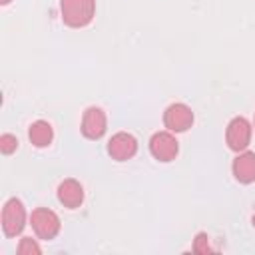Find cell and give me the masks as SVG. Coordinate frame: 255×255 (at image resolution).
<instances>
[{
	"mask_svg": "<svg viewBox=\"0 0 255 255\" xmlns=\"http://www.w3.org/2000/svg\"><path fill=\"white\" fill-rule=\"evenodd\" d=\"M106 151L114 161H128L137 153V139L129 131H116L108 139Z\"/></svg>",
	"mask_w": 255,
	"mask_h": 255,
	"instance_id": "obj_8",
	"label": "cell"
},
{
	"mask_svg": "<svg viewBox=\"0 0 255 255\" xmlns=\"http://www.w3.org/2000/svg\"><path fill=\"white\" fill-rule=\"evenodd\" d=\"M80 131L86 139H102L108 131V116L100 106H90L84 110L82 114V124H80Z\"/></svg>",
	"mask_w": 255,
	"mask_h": 255,
	"instance_id": "obj_7",
	"label": "cell"
},
{
	"mask_svg": "<svg viewBox=\"0 0 255 255\" xmlns=\"http://www.w3.org/2000/svg\"><path fill=\"white\" fill-rule=\"evenodd\" d=\"M253 128H255V114H253Z\"/></svg>",
	"mask_w": 255,
	"mask_h": 255,
	"instance_id": "obj_17",
	"label": "cell"
},
{
	"mask_svg": "<svg viewBox=\"0 0 255 255\" xmlns=\"http://www.w3.org/2000/svg\"><path fill=\"white\" fill-rule=\"evenodd\" d=\"M30 225H32V231L36 233V237L42 241L56 239V235L62 229V221H60L58 213L48 207H36L30 213Z\"/></svg>",
	"mask_w": 255,
	"mask_h": 255,
	"instance_id": "obj_3",
	"label": "cell"
},
{
	"mask_svg": "<svg viewBox=\"0 0 255 255\" xmlns=\"http://www.w3.org/2000/svg\"><path fill=\"white\" fill-rule=\"evenodd\" d=\"M28 139L34 147H48L54 139V128L46 120H36L28 126Z\"/></svg>",
	"mask_w": 255,
	"mask_h": 255,
	"instance_id": "obj_11",
	"label": "cell"
},
{
	"mask_svg": "<svg viewBox=\"0 0 255 255\" xmlns=\"http://www.w3.org/2000/svg\"><path fill=\"white\" fill-rule=\"evenodd\" d=\"M60 16L70 28H86L96 16V0H60Z\"/></svg>",
	"mask_w": 255,
	"mask_h": 255,
	"instance_id": "obj_1",
	"label": "cell"
},
{
	"mask_svg": "<svg viewBox=\"0 0 255 255\" xmlns=\"http://www.w3.org/2000/svg\"><path fill=\"white\" fill-rule=\"evenodd\" d=\"M193 251L195 253H209L211 247H209V235L205 231H199L193 239Z\"/></svg>",
	"mask_w": 255,
	"mask_h": 255,
	"instance_id": "obj_14",
	"label": "cell"
},
{
	"mask_svg": "<svg viewBox=\"0 0 255 255\" xmlns=\"http://www.w3.org/2000/svg\"><path fill=\"white\" fill-rule=\"evenodd\" d=\"M251 223H253V227H255V215H253V217H251Z\"/></svg>",
	"mask_w": 255,
	"mask_h": 255,
	"instance_id": "obj_16",
	"label": "cell"
},
{
	"mask_svg": "<svg viewBox=\"0 0 255 255\" xmlns=\"http://www.w3.org/2000/svg\"><path fill=\"white\" fill-rule=\"evenodd\" d=\"M26 219H28V213H26L22 199L20 197L6 199L4 207H2V219H0L2 233L6 237H18L26 227Z\"/></svg>",
	"mask_w": 255,
	"mask_h": 255,
	"instance_id": "obj_2",
	"label": "cell"
},
{
	"mask_svg": "<svg viewBox=\"0 0 255 255\" xmlns=\"http://www.w3.org/2000/svg\"><path fill=\"white\" fill-rule=\"evenodd\" d=\"M10 2H12V0H0V4H2V6H6V4H10Z\"/></svg>",
	"mask_w": 255,
	"mask_h": 255,
	"instance_id": "obj_15",
	"label": "cell"
},
{
	"mask_svg": "<svg viewBox=\"0 0 255 255\" xmlns=\"http://www.w3.org/2000/svg\"><path fill=\"white\" fill-rule=\"evenodd\" d=\"M251 135H253V126L249 124L247 118L235 116L229 120V124L225 128V143L231 151L239 153V151L247 149L251 143Z\"/></svg>",
	"mask_w": 255,
	"mask_h": 255,
	"instance_id": "obj_5",
	"label": "cell"
},
{
	"mask_svg": "<svg viewBox=\"0 0 255 255\" xmlns=\"http://www.w3.org/2000/svg\"><path fill=\"white\" fill-rule=\"evenodd\" d=\"M56 197L58 201L66 207V209H78L82 203H84V185L74 179V177H66L64 181L58 183V189H56Z\"/></svg>",
	"mask_w": 255,
	"mask_h": 255,
	"instance_id": "obj_9",
	"label": "cell"
},
{
	"mask_svg": "<svg viewBox=\"0 0 255 255\" xmlns=\"http://www.w3.org/2000/svg\"><path fill=\"white\" fill-rule=\"evenodd\" d=\"M231 173L235 181L243 185L253 183L255 181V151H249V149L239 151L231 161Z\"/></svg>",
	"mask_w": 255,
	"mask_h": 255,
	"instance_id": "obj_10",
	"label": "cell"
},
{
	"mask_svg": "<svg viewBox=\"0 0 255 255\" xmlns=\"http://www.w3.org/2000/svg\"><path fill=\"white\" fill-rule=\"evenodd\" d=\"M147 147H149L151 157L161 161V163L173 161L179 153V141H177L175 133L169 131V129H161V131L151 133V137L147 141Z\"/></svg>",
	"mask_w": 255,
	"mask_h": 255,
	"instance_id": "obj_4",
	"label": "cell"
},
{
	"mask_svg": "<svg viewBox=\"0 0 255 255\" xmlns=\"http://www.w3.org/2000/svg\"><path fill=\"white\" fill-rule=\"evenodd\" d=\"M16 251H18V255H40L42 253V247L38 245L36 239L22 237L20 243H18V247H16Z\"/></svg>",
	"mask_w": 255,
	"mask_h": 255,
	"instance_id": "obj_12",
	"label": "cell"
},
{
	"mask_svg": "<svg viewBox=\"0 0 255 255\" xmlns=\"http://www.w3.org/2000/svg\"><path fill=\"white\" fill-rule=\"evenodd\" d=\"M195 122L193 110L183 102H173L163 110V126L173 133L187 131Z\"/></svg>",
	"mask_w": 255,
	"mask_h": 255,
	"instance_id": "obj_6",
	"label": "cell"
},
{
	"mask_svg": "<svg viewBox=\"0 0 255 255\" xmlns=\"http://www.w3.org/2000/svg\"><path fill=\"white\" fill-rule=\"evenodd\" d=\"M18 149V137L14 133H2L0 135V151L4 155H10Z\"/></svg>",
	"mask_w": 255,
	"mask_h": 255,
	"instance_id": "obj_13",
	"label": "cell"
}]
</instances>
